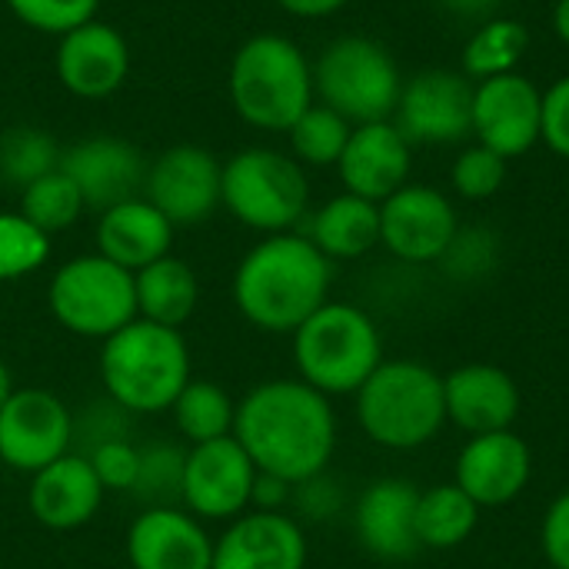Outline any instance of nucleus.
Listing matches in <instances>:
<instances>
[{
    "label": "nucleus",
    "mask_w": 569,
    "mask_h": 569,
    "mask_svg": "<svg viewBox=\"0 0 569 569\" xmlns=\"http://www.w3.org/2000/svg\"><path fill=\"white\" fill-rule=\"evenodd\" d=\"M447 423L470 437L513 430L523 397L517 380L497 363H463L443 377Z\"/></svg>",
    "instance_id": "obj_21"
},
{
    "label": "nucleus",
    "mask_w": 569,
    "mask_h": 569,
    "mask_svg": "<svg viewBox=\"0 0 569 569\" xmlns=\"http://www.w3.org/2000/svg\"><path fill=\"white\" fill-rule=\"evenodd\" d=\"M333 263L307 233H270L233 270V307L263 333H293L330 300Z\"/></svg>",
    "instance_id": "obj_2"
},
{
    "label": "nucleus",
    "mask_w": 569,
    "mask_h": 569,
    "mask_svg": "<svg viewBox=\"0 0 569 569\" xmlns=\"http://www.w3.org/2000/svg\"><path fill=\"white\" fill-rule=\"evenodd\" d=\"M290 17H303V20H317V17H330L340 7H347L350 0H277Z\"/></svg>",
    "instance_id": "obj_43"
},
{
    "label": "nucleus",
    "mask_w": 569,
    "mask_h": 569,
    "mask_svg": "<svg viewBox=\"0 0 569 569\" xmlns=\"http://www.w3.org/2000/svg\"><path fill=\"white\" fill-rule=\"evenodd\" d=\"M417 500L420 490L403 477L373 480L353 510V530L360 547L377 560H410L420 553L417 540Z\"/></svg>",
    "instance_id": "obj_24"
},
{
    "label": "nucleus",
    "mask_w": 569,
    "mask_h": 569,
    "mask_svg": "<svg viewBox=\"0 0 569 569\" xmlns=\"http://www.w3.org/2000/svg\"><path fill=\"white\" fill-rule=\"evenodd\" d=\"M173 417L177 433L197 447V443H210L220 437H233V423H237V400L213 380H193L177 393V400L167 410Z\"/></svg>",
    "instance_id": "obj_29"
},
{
    "label": "nucleus",
    "mask_w": 569,
    "mask_h": 569,
    "mask_svg": "<svg viewBox=\"0 0 569 569\" xmlns=\"http://www.w3.org/2000/svg\"><path fill=\"white\" fill-rule=\"evenodd\" d=\"M293 500V483L260 473L257 470V483H253V503L250 510H270V513H283V507Z\"/></svg>",
    "instance_id": "obj_42"
},
{
    "label": "nucleus",
    "mask_w": 569,
    "mask_h": 569,
    "mask_svg": "<svg viewBox=\"0 0 569 569\" xmlns=\"http://www.w3.org/2000/svg\"><path fill=\"white\" fill-rule=\"evenodd\" d=\"M410 147L413 143L390 120L353 127L337 160V173L347 193H357L373 203H383L387 197H393L400 187L410 183V167H413Z\"/></svg>",
    "instance_id": "obj_20"
},
{
    "label": "nucleus",
    "mask_w": 569,
    "mask_h": 569,
    "mask_svg": "<svg viewBox=\"0 0 569 569\" xmlns=\"http://www.w3.org/2000/svg\"><path fill=\"white\" fill-rule=\"evenodd\" d=\"M233 113L270 133H287L313 103V63L283 33H257L243 40L227 70Z\"/></svg>",
    "instance_id": "obj_4"
},
{
    "label": "nucleus",
    "mask_w": 569,
    "mask_h": 569,
    "mask_svg": "<svg viewBox=\"0 0 569 569\" xmlns=\"http://www.w3.org/2000/svg\"><path fill=\"white\" fill-rule=\"evenodd\" d=\"M130 569H210L213 537L180 507H147L127 530Z\"/></svg>",
    "instance_id": "obj_22"
},
{
    "label": "nucleus",
    "mask_w": 569,
    "mask_h": 569,
    "mask_svg": "<svg viewBox=\"0 0 569 569\" xmlns=\"http://www.w3.org/2000/svg\"><path fill=\"white\" fill-rule=\"evenodd\" d=\"M70 443L73 413L53 390L23 387L0 407V463L10 470L33 477L47 463L70 453Z\"/></svg>",
    "instance_id": "obj_10"
},
{
    "label": "nucleus",
    "mask_w": 569,
    "mask_h": 569,
    "mask_svg": "<svg viewBox=\"0 0 569 569\" xmlns=\"http://www.w3.org/2000/svg\"><path fill=\"white\" fill-rule=\"evenodd\" d=\"M403 90L400 67L393 53L360 33L337 37L323 47L313 63V93L320 103L347 117L353 127L390 120Z\"/></svg>",
    "instance_id": "obj_8"
},
{
    "label": "nucleus",
    "mask_w": 569,
    "mask_h": 569,
    "mask_svg": "<svg viewBox=\"0 0 569 569\" xmlns=\"http://www.w3.org/2000/svg\"><path fill=\"white\" fill-rule=\"evenodd\" d=\"M233 437L260 473L297 487L327 473L337 450V413L330 397L300 377H277L243 393Z\"/></svg>",
    "instance_id": "obj_1"
},
{
    "label": "nucleus",
    "mask_w": 569,
    "mask_h": 569,
    "mask_svg": "<svg viewBox=\"0 0 569 569\" xmlns=\"http://www.w3.org/2000/svg\"><path fill=\"white\" fill-rule=\"evenodd\" d=\"M307 237L330 263L357 260L380 243V203L343 190L310 217Z\"/></svg>",
    "instance_id": "obj_26"
},
{
    "label": "nucleus",
    "mask_w": 569,
    "mask_h": 569,
    "mask_svg": "<svg viewBox=\"0 0 569 569\" xmlns=\"http://www.w3.org/2000/svg\"><path fill=\"white\" fill-rule=\"evenodd\" d=\"M103 483L93 473L83 453H63L60 460L47 463L30 477L27 507L30 517L57 533H70L87 527L97 510L103 507Z\"/></svg>",
    "instance_id": "obj_23"
},
{
    "label": "nucleus",
    "mask_w": 569,
    "mask_h": 569,
    "mask_svg": "<svg viewBox=\"0 0 569 569\" xmlns=\"http://www.w3.org/2000/svg\"><path fill=\"white\" fill-rule=\"evenodd\" d=\"M460 233L453 203L427 183H407L380 203V243L403 263H437Z\"/></svg>",
    "instance_id": "obj_14"
},
{
    "label": "nucleus",
    "mask_w": 569,
    "mask_h": 569,
    "mask_svg": "<svg viewBox=\"0 0 569 569\" xmlns=\"http://www.w3.org/2000/svg\"><path fill=\"white\" fill-rule=\"evenodd\" d=\"M220 180L223 163L207 147L177 143L147 163L143 197L173 227H197L220 207Z\"/></svg>",
    "instance_id": "obj_13"
},
{
    "label": "nucleus",
    "mask_w": 569,
    "mask_h": 569,
    "mask_svg": "<svg viewBox=\"0 0 569 569\" xmlns=\"http://www.w3.org/2000/svg\"><path fill=\"white\" fill-rule=\"evenodd\" d=\"M10 13L47 37H63L90 20H97L100 0H7Z\"/></svg>",
    "instance_id": "obj_35"
},
{
    "label": "nucleus",
    "mask_w": 569,
    "mask_h": 569,
    "mask_svg": "<svg viewBox=\"0 0 569 569\" xmlns=\"http://www.w3.org/2000/svg\"><path fill=\"white\" fill-rule=\"evenodd\" d=\"M350 130H353V123L347 117H340L327 103L313 100L297 117V123L287 130L293 160L300 167H337L347 140H350Z\"/></svg>",
    "instance_id": "obj_32"
},
{
    "label": "nucleus",
    "mask_w": 569,
    "mask_h": 569,
    "mask_svg": "<svg viewBox=\"0 0 569 569\" xmlns=\"http://www.w3.org/2000/svg\"><path fill=\"white\" fill-rule=\"evenodd\" d=\"M290 337L297 377L323 397H353L383 363L380 327L353 303L327 300Z\"/></svg>",
    "instance_id": "obj_6"
},
{
    "label": "nucleus",
    "mask_w": 569,
    "mask_h": 569,
    "mask_svg": "<svg viewBox=\"0 0 569 569\" xmlns=\"http://www.w3.org/2000/svg\"><path fill=\"white\" fill-rule=\"evenodd\" d=\"M533 480V450L513 430L470 437L457 453L453 483L483 510L507 507L523 497Z\"/></svg>",
    "instance_id": "obj_16"
},
{
    "label": "nucleus",
    "mask_w": 569,
    "mask_h": 569,
    "mask_svg": "<svg viewBox=\"0 0 569 569\" xmlns=\"http://www.w3.org/2000/svg\"><path fill=\"white\" fill-rule=\"evenodd\" d=\"M53 67L67 93L80 100H107L130 77V43L117 27L90 20L60 37Z\"/></svg>",
    "instance_id": "obj_18"
},
{
    "label": "nucleus",
    "mask_w": 569,
    "mask_h": 569,
    "mask_svg": "<svg viewBox=\"0 0 569 569\" xmlns=\"http://www.w3.org/2000/svg\"><path fill=\"white\" fill-rule=\"evenodd\" d=\"M307 533L287 513L247 510L213 540L210 569H307Z\"/></svg>",
    "instance_id": "obj_19"
},
{
    "label": "nucleus",
    "mask_w": 569,
    "mask_h": 569,
    "mask_svg": "<svg viewBox=\"0 0 569 569\" xmlns=\"http://www.w3.org/2000/svg\"><path fill=\"white\" fill-rule=\"evenodd\" d=\"M540 140L569 160V73L560 77L547 93H543V117H540Z\"/></svg>",
    "instance_id": "obj_39"
},
{
    "label": "nucleus",
    "mask_w": 569,
    "mask_h": 569,
    "mask_svg": "<svg viewBox=\"0 0 569 569\" xmlns=\"http://www.w3.org/2000/svg\"><path fill=\"white\" fill-rule=\"evenodd\" d=\"M447 10H453L457 17H480V20H490L497 3L500 0H440Z\"/></svg>",
    "instance_id": "obj_44"
},
{
    "label": "nucleus",
    "mask_w": 569,
    "mask_h": 569,
    "mask_svg": "<svg viewBox=\"0 0 569 569\" xmlns=\"http://www.w3.org/2000/svg\"><path fill=\"white\" fill-rule=\"evenodd\" d=\"M543 90L513 73L480 80L473 90V133L503 160L523 157L540 143Z\"/></svg>",
    "instance_id": "obj_15"
},
{
    "label": "nucleus",
    "mask_w": 569,
    "mask_h": 569,
    "mask_svg": "<svg viewBox=\"0 0 569 569\" xmlns=\"http://www.w3.org/2000/svg\"><path fill=\"white\" fill-rule=\"evenodd\" d=\"M473 90L463 70L430 67L410 77L397 100V130L410 143H457L473 133Z\"/></svg>",
    "instance_id": "obj_12"
},
{
    "label": "nucleus",
    "mask_w": 569,
    "mask_h": 569,
    "mask_svg": "<svg viewBox=\"0 0 569 569\" xmlns=\"http://www.w3.org/2000/svg\"><path fill=\"white\" fill-rule=\"evenodd\" d=\"M480 523V507L457 487L437 483L420 490L417 500V540L420 550H457Z\"/></svg>",
    "instance_id": "obj_28"
},
{
    "label": "nucleus",
    "mask_w": 569,
    "mask_h": 569,
    "mask_svg": "<svg viewBox=\"0 0 569 569\" xmlns=\"http://www.w3.org/2000/svg\"><path fill=\"white\" fill-rule=\"evenodd\" d=\"M100 380L123 413H163L190 383V347L180 330L137 317L103 340Z\"/></svg>",
    "instance_id": "obj_3"
},
{
    "label": "nucleus",
    "mask_w": 569,
    "mask_h": 569,
    "mask_svg": "<svg viewBox=\"0 0 569 569\" xmlns=\"http://www.w3.org/2000/svg\"><path fill=\"white\" fill-rule=\"evenodd\" d=\"M57 140L40 127H10L0 137V177L13 187H27L60 167Z\"/></svg>",
    "instance_id": "obj_33"
},
{
    "label": "nucleus",
    "mask_w": 569,
    "mask_h": 569,
    "mask_svg": "<svg viewBox=\"0 0 569 569\" xmlns=\"http://www.w3.org/2000/svg\"><path fill=\"white\" fill-rule=\"evenodd\" d=\"M450 180H453V190L460 197H467V200H487V197H493L503 187V180H507V160L500 153H493L490 147L473 143V147H467L453 160Z\"/></svg>",
    "instance_id": "obj_36"
},
{
    "label": "nucleus",
    "mask_w": 569,
    "mask_h": 569,
    "mask_svg": "<svg viewBox=\"0 0 569 569\" xmlns=\"http://www.w3.org/2000/svg\"><path fill=\"white\" fill-rule=\"evenodd\" d=\"M310 203L303 167L270 147H247L223 163L220 207L257 233H290Z\"/></svg>",
    "instance_id": "obj_7"
},
{
    "label": "nucleus",
    "mask_w": 569,
    "mask_h": 569,
    "mask_svg": "<svg viewBox=\"0 0 569 569\" xmlns=\"http://www.w3.org/2000/svg\"><path fill=\"white\" fill-rule=\"evenodd\" d=\"M290 503H297L300 513H307L310 520H327L330 513L340 510V487H337L327 473H320V477H313V480L297 483Z\"/></svg>",
    "instance_id": "obj_41"
},
{
    "label": "nucleus",
    "mask_w": 569,
    "mask_h": 569,
    "mask_svg": "<svg viewBox=\"0 0 569 569\" xmlns=\"http://www.w3.org/2000/svg\"><path fill=\"white\" fill-rule=\"evenodd\" d=\"M257 467L237 437H220L210 443H197L183 457L180 500L187 513L197 520L230 523L253 503Z\"/></svg>",
    "instance_id": "obj_11"
},
{
    "label": "nucleus",
    "mask_w": 569,
    "mask_h": 569,
    "mask_svg": "<svg viewBox=\"0 0 569 569\" xmlns=\"http://www.w3.org/2000/svg\"><path fill=\"white\" fill-rule=\"evenodd\" d=\"M553 30L569 47V0H557V7H553Z\"/></svg>",
    "instance_id": "obj_45"
},
{
    "label": "nucleus",
    "mask_w": 569,
    "mask_h": 569,
    "mask_svg": "<svg viewBox=\"0 0 569 569\" xmlns=\"http://www.w3.org/2000/svg\"><path fill=\"white\" fill-rule=\"evenodd\" d=\"M357 397V423L383 450H420L447 427L443 377L420 360H383Z\"/></svg>",
    "instance_id": "obj_5"
},
{
    "label": "nucleus",
    "mask_w": 569,
    "mask_h": 569,
    "mask_svg": "<svg viewBox=\"0 0 569 569\" xmlns=\"http://www.w3.org/2000/svg\"><path fill=\"white\" fill-rule=\"evenodd\" d=\"M83 210H87V203H83L77 183H73L60 167L50 170V173H43L40 180L27 183V187L20 190V213H23L37 230H43L50 240H53L57 233L70 230V227L80 220Z\"/></svg>",
    "instance_id": "obj_31"
},
{
    "label": "nucleus",
    "mask_w": 569,
    "mask_h": 569,
    "mask_svg": "<svg viewBox=\"0 0 569 569\" xmlns=\"http://www.w3.org/2000/svg\"><path fill=\"white\" fill-rule=\"evenodd\" d=\"M17 387H13V377H10V367L3 363V357H0V407L10 400V393H13Z\"/></svg>",
    "instance_id": "obj_46"
},
{
    "label": "nucleus",
    "mask_w": 569,
    "mask_h": 569,
    "mask_svg": "<svg viewBox=\"0 0 569 569\" xmlns=\"http://www.w3.org/2000/svg\"><path fill=\"white\" fill-rule=\"evenodd\" d=\"M530 47V30L513 17L483 20L463 47V73L480 83L500 73H513Z\"/></svg>",
    "instance_id": "obj_30"
},
{
    "label": "nucleus",
    "mask_w": 569,
    "mask_h": 569,
    "mask_svg": "<svg viewBox=\"0 0 569 569\" xmlns=\"http://www.w3.org/2000/svg\"><path fill=\"white\" fill-rule=\"evenodd\" d=\"M50 257V237L20 210H0V283L37 273Z\"/></svg>",
    "instance_id": "obj_34"
},
{
    "label": "nucleus",
    "mask_w": 569,
    "mask_h": 569,
    "mask_svg": "<svg viewBox=\"0 0 569 569\" xmlns=\"http://www.w3.org/2000/svg\"><path fill=\"white\" fill-rule=\"evenodd\" d=\"M100 477L103 490L110 493H130L140 477V447H133L127 437H110L83 453Z\"/></svg>",
    "instance_id": "obj_38"
},
{
    "label": "nucleus",
    "mask_w": 569,
    "mask_h": 569,
    "mask_svg": "<svg viewBox=\"0 0 569 569\" xmlns=\"http://www.w3.org/2000/svg\"><path fill=\"white\" fill-rule=\"evenodd\" d=\"M47 303L67 333L103 343L130 320H137L133 273L100 257L97 250L80 253L57 267L47 287Z\"/></svg>",
    "instance_id": "obj_9"
},
{
    "label": "nucleus",
    "mask_w": 569,
    "mask_h": 569,
    "mask_svg": "<svg viewBox=\"0 0 569 569\" xmlns=\"http://www.w3.org/2000/svg\"><path fill=\"white\" fill-rule=\"evenodd\" d=\"M173 230L177 227L147 197H133L97 217L93 243L100 257L137 273L173 250Z\"/></svg>",
    "instance_id": "obj_25"
},
{
    "label": "nucleus",
    "mask_w": 569,
    "mask_h": 569,
    "mask_svg": "<svg viewBox=\"0 0 569 569\" xmlns=\"http://www.w3.org/2000/svg\"><path fill=\"white\" fill-rule=\"evenodd\" d=\"M60 170L77 183L87 210H110L123 200L143 197L147 160L120 137H87L60 153Z\"/></svg>",
    "instance_id": "obj_17"
},
{
    "label": "nucleus",
    "mask_w": 569,
    "mask_h": 569,
    "mask_svg": "<svg viewBox=\"0 0 569 569\" xmlns=\"http://www.w3.org/2000/svg\"><path fill=\"white\" fill-rule=\"evenodd\" d=\"M183 457L177 447H147L140 450V477L133 483L137 497L150 500V507H170V497H180ZM130 490V493H133Z\"/></svg>",
    "instance_id": "obj_37"
},
{
    "label": "nucleus",
    "mask_w": 569,
    "mask_h": 569,
    "mask_svg": "<svg viewBox=\"0 0 569 569\" xmlns=\"http://www.w3.org/2000/svg\"><path fill=\"white\" fill-rule=\"evenodd\" d=\"M133 293H137V317L180 330L200 303V283L187 260L167 253L157 263L133 273Z\"/></svg>",
    "instance_id": "obj_27"
},
{
    "label": "nucleus",
    "mask_w": 569,
    "mask_h": 569,
    "mask_svg": "<svg viewBox=\"0 0 569 569\" xmlns=\"http://www.w3.org/2000/svg\"><path fill=\"white\" fill-rule=\"evenodd\" d=\"M540 547L553 569H569V487L547 507L540 523Z\"/></svg>",
    "instance_id": "obj_40"
}]
</instances>
